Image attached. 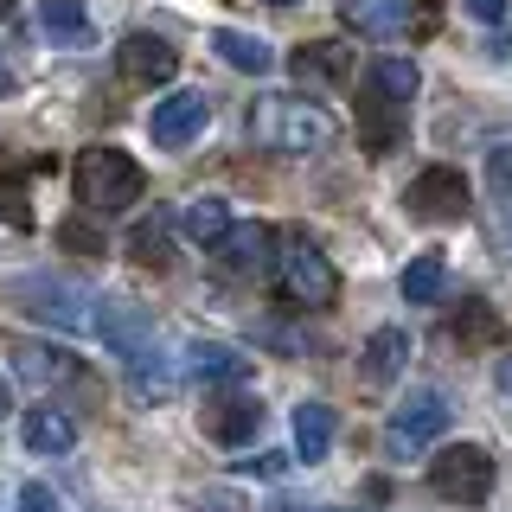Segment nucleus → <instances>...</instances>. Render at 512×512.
Returning <instances> with one entry per match:
<instances>
[{
  "label": "nucleus",
  "mask_w": 512,
  "mask_h": 512,
  "mask_svg": "<svg viewBox=\"0 0 512 512\" xmlns=\"http://www.w3.org/2000/svg\"><path fill=\"white\" fill-rule=\"evenodd\" d=\"M423 0H340V20L365 39H391V32H416Z\"/></svg>",
  "instance_id": "14"
},
{
  "label": "nucleus",
  "mask_w": 512,
  "mask_h": 512,
  "mask_svg": "<svg viewBox=\"0 0 512 512\" xmlns=\"http://www.w3.org/2000/svg\"><path fill=\"white\" fill-rule=\"evenodd\" d=\"M231 224L237 218H231V205H224V199H199V205H186V212H180V237H186V244H199V250H218Z\"/></svg>",
  "instance_id": "23"
},
{
  "label": "nucleus",
  "mask_w": 512,
  "mask_h": 512,
  "mask_svg": "<svg viewBox=\"0 0 512 512\" xmlns=\"http://www.w3.org/2000/svg\"><path fill=\"white\" fill-rule=\"evenodd\" d=\"M276 282L295 308H333V295H340V269L327 263V250L308 231H288L276 244Z\"/></svg>",
  "instance_id": "3"
},
{
  "label": "nucleus",
  "mask_w": 512,
  "mask_h": 512,
  "mask_svg": "<svg viewBox=\"0 0 512 512\" xmlns=\"http://www.w3.org/2000/svg\"><path fill=\"white\" fill-rule=\"evenodd\" d=\"M71 180H77V199H84L90 212H128V205L148 192L141 160L122 154V148H84L71 160Z\"/></svg>",
  "instance_id": "2"
},
{
  "label": "nucleus",
  "mask_w": 512,
  "mask_h": 512,
  "mask_svg": "<svg viewBox=\"0 0 512 512\" xmlns=\"http://www.w3.org/2000/svg\"><path fill=\"white\" fill-rule=\"evenodd\" d=\"M416 84H423V71H416L410 58H372V64H365V84H359V90H372V96H384V103H404V109H410Z\"/></svg>",
  "instance_id": "21"
},
{
  "label": "nucleus",
  "mask_w": 512,
  "mask_h": 512,
  "mask_svg": "<svg viewBox=\"0 0 512 512\" xmlns=\"http://www.w3.org/2000/svg\"><path fill=\"white\" fill-rule=\"evenodd\" d=\"M359 141L365 154H391L404 141V103H384V96L359 90Z\"/></svg>",
  "instance_id": "19"
},
{
  "label": "nucleus",
  "mask_w": 512,
  "mask_h": 512,
  "mask_svg": "<svg viewBox=\"0 0 512 512\" xmlns=\"http://www.w3.org/2000/svg\"><path fill=\"white\" fill-rule=\"evenodd\" d=\"M493 480H500V468H493V455L480 442H448L442 455L429 461V487H436L448 506H487Z\"/></svg>",
  "instance_id": "4"
},
{
  "label": "nucleus",
  "mask_w": 512,
  "mask_h": 512,
  "mask_svg": "<svg viewBox=\"0 0 512 512\" xmlns=\"http://www.w3.org/2000/svg\"><path fill=\"white\" fill-rule=\"evenodd\" d=\"M192 512H250V506H244V493H237V487H205L199 500H192Z\"/></svg>",
  "instance_id": "30"
},
{
  "label": "nucleus",
  "mask_w": 512,
  "mask_h": 512,
  "mask_svg": "<svg viewBox=\"0 0 512 512\" xmlns=\"http://www.w3.org/2000/svg\"><path fill=\"white\" fill-rule=\"evenodd\" d=\"M205 122H212V103H205L199 90H180V96H167V103L154 109V141L160 148H192V141L205 135Z\"/></svg>",
  "instance_id": "13"
},
{
  "label": "nucleus",
  "mask_w": 512,
  "mask_h": 512,
  "mask_svg": "<svg viewBox=\"0 0 512 512\" xmlns=\"http://www.w3.org/2000/svg\"><path fill=\"white\" fill-rule=\"evenodd\" d=\"M96 333H103L122 359H154V320H148V308H135V301H116V295L96 301Z\"/></svg>",
  "instance_id": "9"
},
{
  "label": "nucleus",
  "mask_w": 512,
  "mask_h": 512,
  "mask_svg": "<svg viewBox=\"0 0 512 512\" xmlns=\"http://www.w3.org/2000/svg\"><path fill=\"white\" fill-rule=\"evenodd\" d=\"M487 186H493V205L512 218V141L500 148H487Z\"/></svg>",
  "instance_id": "29"
},
{
  "label": "nucleus",
  "mask_w": 512,
  "mask_h": 512,
  "mask_svg": "<svg viewBox=\"0 0 512 512\" xmlns=\"http://www.w3.org/2000/svg\"><path fill=\"white\" fill-rule=\"evenodd\" d=\"M39 20H45V32H52L58 45H90L96 39L84 0H39Z\"/></svg>",
  "instance_id": "24"
},
{
  "label": "nucleus",
  "mask_w": 512,
  "mask_h": 512,
  "mask_svg": "<svg viewBox=\"0 0 512 512\" xmlns=\"http://www.w3.org/2000/svg\"><path fill=\"white\" fill-rule=\"evenodd\" d=\"M269 7H301V0H269Z\"/></svg>",
  "instance_id": "39"
},
{
  "label": "nucleus",
  "mask_w": 512,
  "mask_h": 512,
  "mask_svg": "<svg viewBox=\"0 0 512 512\" xmlns=\"http://www.w3.org/2000/svg\"><path fill=\"white\" fill-rule=\"evenodd\" d=\"M7 295H13V308H26L32 320H52L64 333L96 327V301H84V288H64L52 276H20V282H7Z\"/></svg>",
  "instance_id": "5"
},
{
  "label": "nucleus",
  "mask_w": 512,
  "mask_h": 512,
  "mask_svg": "<svg viewBox=\"0 0 512 512\" xmlns=\"http://www.w3.org/2000/svg\"><path fill=\"white\" fill-rule=\"evenodd\" d=\"M199 429H205L218 448H244L256 429H263V404H256L250 391H218L212 404L199 410Z\"/></svg>",
  "instance_id": "8"
},
{
  "label": "nucleus",
  "mask_w": 512,
  "mask_h": 512,
  "mask_svg": "<svg viewBox=\"0 0 512 512\" xmlns=\"http://www.w3.org/2000/svg\"><path fill=\"white\" fill-rule=\"evenodd\" d=\"M20 442L32 448V455H71V442H77L71 410H58V404H32V410H26V423H20Z\"/></svg>",
  "instance_id": "18"
},
{
  "label": "nucleus",
  "mask_w": 512,
  "mask_h": 512,
  "mask_svg": "<svg viewBox=\"0 0 512 512\" xmlns=\"http://www.w3.org/2000/svg\"><path fill=\"white\" fill-rule=\"evenodd\" d=\"M250 135L269 154H320L333 141V116L320 103H308V96H256Z\"/></svg>",
  "instance_id": "1"
},
{
  "label": "nucleus",
  "mask_w": 512,
  "mask_h": 512,
  "mask_svg": "<svg viewBox=\"0 0 512 512\" xmlns=\"http://www.w3.org/2000/svg\"><path fill=\"white\" fill-rule=\"evenodd\" d=\"M64 250H84V256H103V237L90 224H64Z\"/></svg>",
  "instance_id": "31"
},
{
  "label": "nucleus",
  "mask_w": 512,
  "mask_h": 512,
  "mask_svg": "<svg viewBox=\"0 0 512 512\" xmlns=\"http://www.w3.org/2000/svg\"><path fill=\"white\" fill-rule=\"evenodd\" d=\"M333 436H340V416L327 404H301L295 410V461H327Z\"/></svg>",
  "instance_id": "22"
},
{
  "label": "nucleus",
  "mask_w": 512,
  "mask_h": 512,
  "mask_svg": "<svg viewBox=\"0 0 512 512\" xmlns=\"http://www.w3.org/2000/svg\"><path fill=\"white\" fill-rule=\"evenodd\" d=\"M282 468H288V455H256V461H244L237 474H263V480H269V474H282Z\"/></svg>",
  "instance_id": "34"
},
{
  "label": "nucleus",
  "mask_w": 512,
  "mask_h": 512,
  "mask_svg": "<svg viewBox=\"0 0 512 512\" xmlns=\"http://www.w3.org/2000/svg\"><path fill=\"white\" fill-rule=\"evenodd\" d=\"M13 7H20V0H0V20H7V13H13Z\"/></svg>",
  "instance_id": "38"
},
{
  "label": "nucleus",
  "mask_w": 512,
  "mask_h": 512,
  "mask_svg": "<svg viewBox=\"0 0 512 512\" xmlns=\"http://www.w3.org/2000/svg\"><path fill=\"white\" fill-rule=\"evenodd\" d=\"M404 365H410V333L404 327H378L372 340H365V352H359V378L372 384V391H384Z\"/></svg>",
  "instance_id": "17"
},
{
  "label": "nucleus",
  "mask_w": 512,
  "mask_h": 512,
  "mask_svg": "<svg viewBox=\"0 0 512 512\" xmlns=\"http://www.w3.org/2000/svg\"><path fill=\"white\" fill-rule=\"evenodd\" d=\"M506 333V320L493 314V301H461L455 308V340L461 346H493Z\"/></svg>",
  "instance_id": "26"
},
{
  "label": "nucleus",
  "mask_w": 512,
  "mask_h": 512,
  "mask_svg": "<svg viewBox=\"0 0 512 512\" xmlns=\"http://www.w3.org/2000/svg\"><path fill=\"white\" fill-rule=\"evenodd\" d=\"M442 288H448V263H442V256H416V263L404 269V301H416V308L442 301Z\"/></svg>",
  "instance_id": "27"
},
{
  "label": "nucleus",
  "mask_w": 512,
  "mask_h": 512,
  "mask_svg": "<svg viewBox=\"0 0 512 512\" xmlns=\"http://www.w3.org/2000/svg\"><path fill=\"white\" fill-rule=\"evenodd\" d=\"M276 244H282V237L269 231V224L244 218V224H231V231H224L218 263L231 269V276H263V269H276Z\"/></svg>",
  "instance_id": "10"
},
{
  "label": "nucleus",
  "mask_w": 512,
  "mask_h": 512,
  "mask_svg": "<svg viewBox=\"0 0 512 512\" xmlns=\"http://www.w3.org/2000/svg\"><path fill=\"white\" fill-rule=\"evenodd\" d=\"M20 512H58L52 487H39V480H32V487H20Z\"/></svg>",
  "instance_id": "32"
},
{
  "label": "nucleus",
  "mask_w": 512,
  "mask_h": 512,
  "mask_svg": "<svg viewBox=\"0 0 512 512\" xmlns=\"http://www.w3.org/2000/svg\"><path fill=\"white\" fill-rule=\"evenodd\" d=\"M320 512H340V506H320Z\"/></svg>",
  "instance_id": "40"
},
{
  "label": "nucleus",
  "mask_w": 512,
  "mask_h": 512,
  "mask_svg": "<svg viewBox=\"0 0 512 512\" xmlns=\"http://www.w3.org/2000/svg\"><path fill=\"white\" fill-rule=\"evenodd\" d=\"M13 410V391H7V378H0V416H7Z\"/></svg>",
  "instance_id": "36"
},
{
  "label": "nucleus",
  "mask_w": 512,
  "mask_h": 512,
  "mask_svg": "<svg viewBox=\"0 0 512 512\" xmlns=\"http://www.w3.org/2000/svg\"><path fill=\"white\" fill-rule=\"evenodd\" d=\"M116 71L128 77V84H167V77L180 71V52H173L160 32H128V39L116 45Z\"/></svg>",
  "instance_id": "11"
},
{
  "label": "nucleus",
  "mask_w": 512,
  "mask_h": 512,
  "mask_svg": "<svg viewBox=\"0 0 512 512\" xmlns=\"http://www.w3.org/2000/svg\"><path fill=\"white\" fill-rule=\"evenodd\" d=\"M468 13H474L480 26H500L506 20V0H468Z\"/></svg>",
  "instance_id": "33"
},
{
  "label": "nucleus",
  "mask_w": 512,
  "mask_h": 512,
  "mask_svg": "<svg viewBox=\"0 0 512 512\" xmlns=\"http://www.w3.org/2000/svg\"><path fill=\"white\" fill-rule=\"evenodd\" d=\"M442 429H448V397L442 391H410L404 404H397L391 429H384V448H391L397 461H416Z\"/></svg>",
  "instance_id": "7"
},
{
  "label": "nucleus",
  "mask_w": 512,
  "mask_h": 512,
  "mask_svg": "<svg viewBox=\"0 0 512 512\" xmlns=\"http://www.w3.org/2000/svg\"><path fill=\"white\" fill-rule=\"evenodd\" d=\"M180 372L199 378V384H244L250 378V359L237 346H224V340H192L186 359H180Z\"/></svg>",
  "instance_id": "15"
},
{
  "label": "nucleus",
  "mask_w": 512,
  "mask_h": 512,
  "mask_svg": "<svg viewBox=\"0 0 512 512\" xmlns=\"http://www.w3.org/2000/svg\"><path fill=\"white\" fill-rule=\"evenodd\" d=\"M468 205H474V186L461 167H423L404 192V212L423 224H455V218H468Z\"/></svg>",
  "instance_id": "6"
},
{
  "label": "nucleus",
  "mask_w": 512,
  "mask_h": 512,
  "mask_svg": "<svg viewBox=\"0 0 512 512\" xmlns=\"http://www.w3.org/2000/svg\"><path fill=\"white\" fill-rule=\"evenodd\" d=\"M0 218L13 224V231H32V192L20 173H0Z\"/></svg>",
  "instance_id": "28"
},
{
  "label": "nucleus",
  "mask_w": 512,
  "mask_h": 512,
  "mask_svg": "<svg viewBox=\"0 0 512 512\" xmlns=\"http://www.w3.org/2000/svg\"><path fill=\"white\" fill-rule=\"evenodd\" d=\"M173 231H180V212H148L128 231V256H135L141 269H167L173 263Z\"/></svg>",
  "instance_id": "20"
},
{
  "label": "nucleus",
  "mask_w": 512,
  "mask_h": 512,
  "mask_svg": "<svg viewBox=\"0 0 512 512\" xmlns=\"http://www.w3.org/2000/svg\"><path fill=\"white\" fill-rule=\"evenodd\" d=\"M13 372H20L32 391H45V384H84V391H90L84 365H77L64 346H45V340H20V346H13Z\"/></svg>",
  "instance_id": "12"
},
{
  "label": "nucleus",
  "mask_w": 512,
  "mask_h": 512,
  "mask_svg": "<svg viewBox=\"0 0 512 512\" xmlns=\"http://www.w3.org/2000/svg\"><path fill=\"white\" fill-rule=\"evenodd\" d=\"M212 52L231 64V71H250V77H263V71H269V45H263V39H250V32H237V26L212 32Z\"/></svg>",
  "instance_id": "25"
},
{
  "label": "nucleus",
  "mask_w": 512,
  "mask_h": 512,
  "mask_svg": "<svg viewBox=\"0 0 512 512\" xmlns=\"http://www.w3.org/2000/svg\"><path fill=\"white\" fill-rule=\"evenodd\" d=\"M493 378H500V391L512 397V352H506V359H500V372H493Z\"/></svg>",
  "instance_id": "35"
},
{
  "label": "nucleus",
  "mask_w": 512,
  "mask_h": 512,
  "mask_svg": "<svg viewBox=\"0 0 512 512\" xmlns=\"http://www.w3.org/2000/svg\"><path fill=\"white\" fill-rule=\"evenodd\" d=\"M0 96H13V71H7V64H0Z\"/></svg>",
  "instance_id": "37"
},
{
  "label": "nucleus",
  "mask_w": 512,
  "mask_h": 512,
  "mask_svg": "<svg viewBox=\"0 0 512 512\" xmlns=\"http://www.w3.org/2000/svg\"><path fill=\"white\" fill-rule=\"evenodd\" d=\"M288 71H295L301 84H346V77H352V45L346 39L295 45V52H288Z\"/></svg>",
  "instance_id": "16"
}]
</instances>
